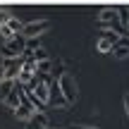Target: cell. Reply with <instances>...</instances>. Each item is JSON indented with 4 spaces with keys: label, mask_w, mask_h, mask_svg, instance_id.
Instances as JSON below:
<instances>
[{
    "label": "cell",
    "mask_w": 129,
    "mask_h": 129,
    "mask_svg": "<svg viewBox=\"0 0 129 129\" xmlns=\"http://www.w3.org/2000/svg\"><path fill=\"white\" fill-rule=\"evenodd\" d=\"M98 26L101 29H110V31L120 34V36H129V31L124 29V24L120 22V14H117V7H103L98 12Z\"/></svg>",
    "instance_id": "obj_1"
},
{
    "label": "cell",
    "mask_w": 129,
    "mask_h": 129,
    "mask_svg": "<svg viewBox=\"0 0 129 129\" xmlns=\"http://www.w3.org/2000/svg\"><path fill=\"white\" fill-rule=\"evenodd\" d=\"M24 50H26V36H24V34H19V36H14L12 41L3 43L0 55H3L5 60H19V57L24 55Z\"/></svg>",
    "instance_id": "obj_2"
},
{
    "label": "cell",
    "mask_w": 129,
    "mask_h": 129,
    "mask_svg": "<svg viewBox=\"0 0 129 129\" xmlns=\"http://www.w3.org/2000/svg\"><path fill=\"white\" fill-rule=\"evenodd\" d=\"M57 84H60V91L64 93V98H67L69 105L79 101V86H77V81H74L72 74H64V77H60V79H57Z\"/></svg>",
    "instance_id": "obj_3"
},
{
    "label": "cell",
    "mask_w": 129,
    "mask_h": 129,
    "mask_svg": "<svg viewBox=\"0 0 129 129\" xmlns=\"http://www.w3.org/2000/svg\"><path fill=\"white\" fill-rule=\"evenodd\" d=\"M48 108H55V110H64V108H69V103H67V98H64V93L60 91V84H57V79H53V81H50Z\"/></svg>",
    "instance_id": "obj_4"
},
{
    "label": "cell",
    "mask_w": 129,
    "mask_h": 129,
    "mask_svg": "<svg viewBox=\"0 0 129 129\" xmlns=\"http://www.w3.org/2000/svg\"><path fill=\"white\" fill-rule=\"evenodd\" d=\"M50 19H34V22H26L24 24V36L26 38H41V34H46L48 29H50Z\"/></svg>",
    "instance_id": "obj_5"
},
{
    "label": "cell",
    "mask_w": 129,
    "mask_h": 129,
    "mask_svg": "<svg viewBox=\"0 0 129 129\" xmlns=\"http://www.w3.org/2000/svg\"><path fill=\"white\" fill-rule=\"evenodd\" d=\"M26 96H29V93H26ZM34 112H38V110H36V108L31 105V101L26 98V101H24L22 105H19L17 110L12 112V115H14V120H19V122H24V124H26V122H29V120L34 117Z\"/></svg>",
    "instance_id": "obj_6"
},
{
    "label": "cell",
    "mask_w": 129,
    "mask_h": 129,
    "mask_svg": "<svg viewBox=\"0 0 129 129\" xmlns=\"http://www.w3.org/2000/svg\"><path fill=\"white\" fill-rule=\"evenodd\" d=\"M22 62H24V57H19V60H5V79L7 81H17L19 79Z\"/></svg>",
    "instance_id": "obj_7"
},
{
    "label": "cell",
    "mask_w": 129,
    "mask_h": 129,
    "mask_svg": "<svg viewBox=\"0 0 129 129\" xmlns=\"http://www.w3.org/2000/svg\"><path fill=\"white\" fill-rule=\"evenodd\" d=\"M112 55H115L117 60H124V57H129V36H122V38H120V43L112 48Z\"/></svg>",
    "instance_id": "obj_8"
},
{
    "label": "cell",
    "mask_w": 129,
    "mask_h": 129,
    "mask_svg": "<svg viewBox=\"0 0 129 129\" xmlns=\"http://www.w3.org/2000/svg\"><path fill=\"white\" fill-rule=\"evenodd\" d=\"M29 122H31V124H36L38 129H50V115H48V112H43V110L34 112V117H31Z\"/></svg>",
    "instance_id": "obj_9"
},
{
    "label": "cell",
    "mask_w": 129,
    "mask_h": 129,
    "mask_svg": "<svg viewBox=\"0 0 129 129\" xmlns=\"http://www.w3.org/2000/svg\"><path fill=\"white\" fill-rule=\"evenodd\" d=\"M14 86H17V81H7V79L0 81V103H5L10 98V93L14 91Z\"/></svg>",
    "instance_id": "obj_10"
},
{
    "label": "cell",
    "mask_w": 129,
    "mask_h": 129,
    "mask_svg": "<svg viewBox=\"0 0 129 129\" xmlns=\"http://www.w3.org/2000/svg\"><path fill=\"white\" fill-rule=\"evenodd\" d=\"M64 74H69L67 72V60H53V74L50 77L60 79V77H64Z\"/></svg>",
    "instance_id": "obj_11"
},
{
    "label": "cell",
    "mask_w": 129,
    "mask_h": 129,
    "mask_svg": "<svg viewBox=\"0 0 129 129\" xmlns=\"http://www.w3.org/2000/svg\"><path fill=\"white\" fill-rule=\"evenodd\" d=\"M112 48H115V46H112L110 41H105V38L98 36V41H96V50L101 53V55H112Z\"/></svg>",
    "instance_id": "obj_12"
},
{
    "label": "cell",
    "mask_w": 129,
    "mask_h": 129,
    "mask_svg": "<svg viewBox=\"0 0 129 129\" xmlns=\"http://www.w3.org/2000/svg\"><path fill=\"white\" fill-rule=\"evenodd\" d=\"M98 36H101V38H105V41H110L112 43V46H117V43H120V34H115V31H110V29H103V31L101 34H98Z\"/></svg>",
    "instance_id": "obj_13"
},
{
    "label": "cell",
    "mask_w": 129,
    "mask_h": 129,
    "mask_svg": "<svg viewBox=\"0 0 129 129\" xmlns=\"http://www.w3.org/2000/svg\"><path fill=\"white\" fill-rule=\"evenodd\" d=\"M117 14H120V22L124 24V29L129 31V5H120L117 7Z\"/></svg>",
    "instance_id": "obj_14"
},
{
    "label": "cell",
    "mask_w": 129,
    "mask_h": 129,
    "mask_svg": "<svg viewBox=\"0 0 129 129\" xmlns=\"http://www.w3.org/2000/svg\"><path fill=\"white\" fill-rule=\"evenodd\" d=\"M7 26H10V31H12V34H14V36H19V34H22V31H24V24H22V22H19V19H17V17H12V19H10V22H7Z\"/></svg>",
    "instance_id": "obj_15"
},
{
    "label": "cell",
    "mask_w": 129,
    "mask_h": 129,
    "mask_svg": "<svg viewBox=\"0 0 129 129\" xmlns=\"http://www.w3.org/2000/svg\"><path fill=\"white\" fill-rule=\"evenodd\" d=\"M10 19H12V12H10L7 7H0V26H5Z\"/></svg>",
    "instance_id": "obj_16"
},
{
    "label": "cell",
    "mask_w": 129,
    "mask_h": 129,
    "mask_svg": "<svg viewBox=\"0 0 129 129\" xmlns=\"http://www.w3.org/2000/svg\"><path fill=\"white\" fill-rule=\"evenodd\" d=\"M34 60H36V62H41V60H48V53L41 48V50H36V53H34Z\"/></svg>",
    "instance_id": "obj_17"
},
{
    "label": "cell",
    "mask_w": 129,
    "mask_h": 129,
    "mask_svg": "<svg viewBox=\"0 0 129 129\" xmlns=\"http://www.w3.org/2000/svg\"><path fill=\"white\" fill-rule=\"evenodd\" d=\"M124 112H127V117H129V93H124Z\"/></svg>",
    "instance_id": "obj_18"
},
{
    "label": "cell",
    "mask_w": 129,
    "mask_h": 129,
    "mask_svg": "<svg viewBox=\"0 0 129 129\" xmlns=\"http://www.w3.org/2000/svg\"><path fill=\"white\" fill-rule=\"evenodd\" d=\"M74 129H96V127H84V124H74Z\"/></svg>",
    "instance_id": "obj_19"
},
{
    "label": "cell",
    "mask_w": 129,
    "mask_h": 129,
    "mask_svg": "<svg viewBox=\"0 0 129 129\" xmlns=\"http://www.w3.org/2000/svg\"><path fill=\"white\" fill-rule=\"evenodd\" d=\"M5 79V67H0V81Z\"/></svg>",
    "instance_id": "obj_20"
},
{
    "label": "cell",
    "mask_w": 129,
    "mask_h": 129,
    "mask_svg": "<svg viewBox=\"0 0 129 129\" xmlns=\"http://www.w3.org/2000/svg\"><path fill=\"white\" fill-rule=\"evenodd\" d=\"M0 67H5V57L3 55H0Z\"/></svg>",
    "instance_id": "obj_21"
}]
</instances>
